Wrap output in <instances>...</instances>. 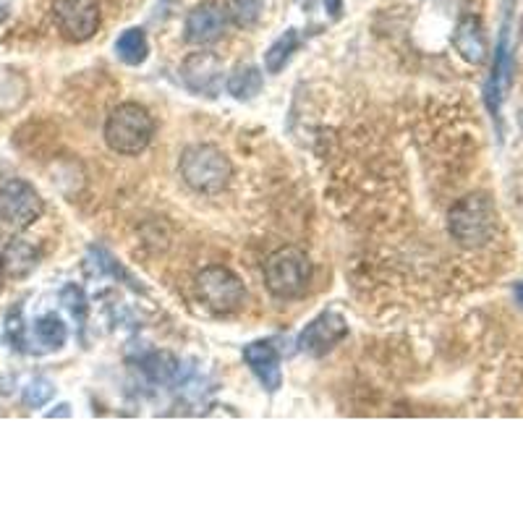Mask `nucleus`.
I'll use <instances>...</instances> for the list:
<instances>
[{"label":"nucleus","mask_w":523,"mask_h":523,"mask_svg":"<svg viewBox=\"0 0 523 523\" xmlns=\"http://www.w3.org/2000/svg\"><path fill=\"white\" fill-rule=\"evenodd\" d=\"M495 228L497 212L487 194H469L450 207L448 231L463 249H482L487 241H492Z\"/></svg>","instance_id":"nucleus-1"},{"label":"nucleus","mask_w":523,"mask_h":523,"mask_svg":"<svg viewBox=\"0 0 523 523\" xmlns=\"http://www.w3.org/2000/svg\"><path fill=\"white\" fill-rule=\"evenodd\" d=\"M155 121L139 102H123L105 121V142L118 155H139L150 147Z\"/></svg>","instance_id":"nucleus-2"},{"label":"nucleus","mask_w":523,"mask_h":523,"mask_svg":"<svg viewBox=\"0 0 523 523\" xmlns=\"http://www.w3.org/2000/svg\"><path fill=\"white\" fill-rule=\"evenodd\" d=\"M231 176V160L215 144H191L181 155V178L199 194H220Z\"/></svg>","instance_id":"nucleus-3"},{"label":"nucleus","mask_w":523,"mask_h":523,"mask_svg":"<svg viewBox=\"0 0 523 523\" xmlns=\"http://www.w3.org/2000/svg\"><path fill=\"white\" fill-rule=\"evenodd\" d=\"M312 280V262L296 246H283L265 262V286L278 299H299Z\"/></svg>","instance_id":"nucleus-4"},{"label":"nucleus","mask_w":523,"mask_h":523,"mask_svg":"<svg viewBox=\"0 0 523 523\" xmlns=\"http://www.w3.org/2000/svg\"><path fill=\"white\" fill-rule=\"evenodd\" d=\"M197 293L215 314L238 312L246 301V288L236 272L223 265L204 267L197 275Z\"/></svg>","instance_id":"nucleus-5"},{"label":"nucleus","mask_w":523,"mask_h":523,"mask_svg":"<svg viewBox=\"0 0 523 523\" xmlns=\"http://www.w3.org/2000/svg\"><path fill=\"white\" fill-rule=\"evenodd\" d=\"M42 210H45L42 197L27 181L11 178L0 186V220L11 228H19V231L29 228L42 218Z\"/></svg>","instance_id":"nucleus-6"},{"label":"nucleus","mask_w":523,"mask_h":523,"mask_svg":"<svg viewBox=\"0 0 523 523\" xmlns=\"http://www.w3.org/2000/svg\"><path fill=\"white\" fill-rule=\"evenodd\" d=\"M53 19L66 40L87 42L100 29V3L97 0H55Z\"/></svg>","instance_id":"nucleus-7"},{"label":"nucleus","mask_w":523,"mask_h":523,"mask_svg":"<svg viewBox=\"0 0 523 523\" xmlns=\"http://www.w3.org/2000/svg\"><path fill=\"white\" fill-rule=\"evenodd\" d=\"M346 335V317L340 312H335V309H327V312H322L320 317H314V320L304 327V333L299 335V348L309 356H325L327 351H333Z\"/></svg>","instance_id":"nucleus-8"},{"label":"nucleus","mask_w":523,"mask_h":523,"mask_svg":"<svg viewBox=\"0 0 523 523\" xmlns=\"http://www.w3.org/2000/svg\"><path fill=\"white\" fill-rule=\"evenodd\" d=\"M181 79L194 95L218 97L223 87V61L212 50H197L181 66Z\"/></svg>","instance_id":"nucleus-9"},{"label":"nucleus","mask_w":523,"mask_h":523,"mask_svg":"<svg viewBox=\"0 0 523 523\" xmlns=\"http://www.w3.org/2000/svg\"><path fill=\"white\" fill-rule=\"evenodd\" d=\"M225 24H228V19H225L223 6L212 3V0H204V3H197L186 14L184 37L191 45L204 48V45H212V42H218L223 37Z\"/></svg>","instance_id":"nucleus-10"},{"label":"nucleus","mask_w":523,"mask_h":523,"mask_svg":"<svg viewBox=\"0 0 523 523\" xmlns=\"http://www.w3.org/2000/svg\"><path fill=\"white\" fill-rule=\"evenodd\" d=\"M244 361L267 393H278L283 385V369H280V356L272 343H265V340L249 343L244 348Z\"/></svg>","instance_id":"nucleus-11"},{"label":"nucleus","mask_w":523,"mask_h":523,"mask_svg":"<svg viewBox=\"0 0 523 523\" xmlns=\"http://www.w3.org/2000/svg\"><path fill=\"white\" fill-rule=\"evenodd\" d=\"M453 48L458 50L466 63H479L487 61V34H484V24L479 16H463L456 24V32H453Z\"/></svg>","instance_id":"nucleus-12"},{"label":"nucleus","mask_w":523,"mask_h":523,"mask_svg":"<svg viewBox=\"0 0 523 523\" xmlns=\"http://www.w3.org/2000/svg\"><path fill=\"white\" fill-rule=\"evenodd\" d=\"M40 262V252L34 249L24 238H14L11 244L3 249L0 257V270L6 272L8 278H27L29 272Z\"/></svg>","instance_id":"nucleus-13"},{"label":"nucleus","mask_w":523,"mask_h":523,"mask_svg":"<svg viewBox=\"0 0 523 523\" xmlns=\"http://www.w3.org/2000/svg\"><path fill=\"white\" fill-rule=\"evenodd\" d=\"M116 55L126 66H142L150 55V42H147L144 29H126L116 40Z\"/></svg>","instance_id":"nucleus-14"},{"label":"nucleus","mask_w":523,"mask_h":523,"mask_svg":"<svg viewBox=\"0 0 523 523\" xmlns=\"http://www.w3.org/2000/svg\"><path fill=\"white\" fill-rule=\"evenodd\" d=\"M262 71L257 66H238L231 76H228V82H225V89H228V95H233L236 100H252L262 92Z\"/></svg>","instance_id":"nucleus-15"},{"label":"nucleus","mask_w":523,"mask_h":523,"mask_svg":"<svg viewBox=\"0 0 523 523\" xmlns=\"http://www.w3.org/2000/svg\"><path fill=\"white\" fill-rule=\"evenodd\" d=\"M299 50V32L288 29L286 34H280L278 40L272 42L265 53V71L267 74H280L286 63L291 61V55Z\"/></svg>","instance_id":"nucleus-16"},{"label":"nucleus","mask_w":523,"mask_h":523,"mask_svg":"<svg viewBox=\"0 0 523 523\" xmlns=\"http://www.w3.org/2000/svg\"><path fill=\"white\" fill-rule=\"evenodd\" d=\"M223 11L233 27L249 29L265 14V0H225Z\"/></svg>","instance_id":"nucleus-17"},{"label":"nucleus","mask_w":523,"mask_h":523,"mask_svg":"<svg viewBox=\"0 0 523 523\" xmlns=\"http://www.w3.org/2000/svg\"><path fill=\"white\" fill-rule=\"evenodd\" d=\"M34 335H37V340H40L42 346L50 348V351H58V348H63V343H66L68 330L61 317L45 314V317H40V320L34 322Z\"/></svg>","instance_id":"nucleus-18"},{"label":"nucleus","mask_w":523,"mask_h":523,"mask_svg":"<svg viewBox=\"0 0 523 523\" xmlns=\"http://www.w3.org/2000/svg\"><path fill=\"white\" fill-rule=\"evenodd\" d=\"M178 369V361L170 354H150L144 359V372L155 382H168Z\"/></svg>","instance_id":"nucleus-19"},{"label":"nucleus","mask_w":523,"mask_h":523,"mask_svg":"<svg viewBox=\"0 0 523 523\" xmlns=\"http://www.w3.org/2000/svg\"><path fill=\"white\" fill-rule=\"evenodd\" d=\"M53 393H55L53 382L45 380V377H37V380L29 382L27 390H24V406L42 408L50 401V398H53Z\"/></svg>","instance_id":"nucleus-20"},{"label":"nucleus","mask_w":523,"mask_h":523,"mask_svg":"<svg viewBox=\"0 0 523 523\" xmlns=\"http://www.w3.org/2000/svg\"><path fill=\"white\" fill-rule=\"evenodd\" d=\"M63 304L71 309L76 320H84V314H87V299H84V291L76 286L63 288Z\"/></svg>","instance_id":"nucleus-21"},{"label":"nucleus","mask_w":523,"mask_h":523,"mask_svg":"<svg viewBox=\"0 0 523 523\" xmlns=\"http://www.w3.org/2000/svg\"><path fill=\"white\" fill-rule=\"evenodd\" d=\"M322 3H325V11L333 16V19H338V16L343 14V0H322Z\"/></svg>","instance_id":"nucleus-22"},{"label":"nucleus","mask_w":523,"mask_h":523,"mask_svg":"<svg viewBox=\"0 0 523 523\" xmlns=\"http://www.w3.org/2000/svg\"><path fill=\"white\" fill-rule=\"evenodd\" d=\"M8 8H11V0H0V21L8 16Z\"/></svg>","instance_id":"nucleus-23"},{"label":"nucleus","mask_w":523,"mask_h":523,"mask_svg":"<svg viewBox=\"0 0 523 523\" xmlns=\"http://www.w3.org/2000/svg\"><path fill=\"white\" fill-rule=\"evenodd\" d=\"M516 301L523 306V283H518L516 286Z\"/></svg>","instance_id":"nucleus-24"},{"label":"nucleus","mask_w":523,"mask_h":523,"mask_svg":"<svg viewBox=\"0 0 523 523\" xmlns=\"http://www.w3.org/2000/svg\"><path fill=\"white\" fill-rule=\"evenodd\" d=\"M521 40H523V19H521Z\"/></svg>","instance_id":"nucleus-25"},{"label":"nucleus","mask_w":523,"mask_h":523,"mask_svg":"<svg viewBox=\"0 0 523 523\" xmlns=\"http://www.w3.org/2000/svg\"><path fill=\"white\" fill-rule=\"evenodd\" d=\"M521 126H523V113H521Z\"/></svg>","instance_id":"nucleus-26"}]
</instances>
